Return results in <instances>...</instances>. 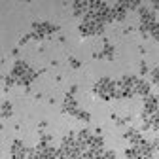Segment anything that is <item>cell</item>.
<instances>
[{
	"label": "cell",
	"mask_w": 159,
	"mask_h": 159,
	"mask_svg": "<svg viewBox=\"0 0 159 159\" xmlns=\"http://www.w3.org/2000/svg\"><path fill=\"white\" fill-rule=\"evenodd\" d=\"M148 72H150V70H148V65H146V63H140V74L146 76Z\"/></svg>",
	"instance_id": "obj_6"
},
{
	"label": "cell",
	"mask_w": 159,
	"mask_h": 159,
	"mask_svg": "<svg viewBox=\"0 0 159 159\" xmlns=\"http://www.w3.org/2000/svg\"><path fill=\"white\" fill-rule=\"evenodd\" d=\"M153 8H155V10L159 11V2H153Z\"/></svg>",
	"instance_id": "obj_8"
},
{
	"label": "cell",
	"mask_w": 159,
	"mask_h": 159,
	"mask_svg": "<svg viewBox=\"0 0 159 159\" xmlns=\"http://www.w3.org/2000/svg\"><path fill=\"white\" fill-rule=\"evenodd\" d=\"M152 80L159 85V68H155V70H152Z\"/></svg>",
	"instance_id": "obj_4"
},
{
	"label": "cell",
	"mask_w": 159,
	"mask_h": 159,
	"mask_svg": "<svg viewBox=\"0 0 159 159\" xmlns=\"http://www.w3.org/2000/svg\"><path fill=\"white\" fill-rule=\"evenodd\" d=\"M74 116H76V117L80 119V121H85V123L89 121V114H87V112H82V110H78V112H76Z\"/></svg>",
	"instance_id": "obj_3"
},
{
	"label": "cell",
	"mask_w": 159,
	"mask_h": 159,
	"mask_svg": "<svg viewBox=\"0 0 159 159\" xmlns=\"http://www.w3.org/2000/svg\"><path fill=\"white\" fill-rule=\"evenodd\" d=\"M153 150H155V152H159V140H155V142H153Z\"/></svg>",
	"instance_id": "obj_7"
},
{
	"label": "cell",
	"mask_w": 159,
	"mask_h": 159,
	"mask_svg": "<svg viewBox=\"0 0 159 159\" xmlns=\"http://www.w3.org/2000/svg\"><path fill=\"white\" fill-rule=\"evenodd\" d=\"M11 112H13V110H11V104H10L8 101H4V102H2V117H4V119H6V117H10V116H11Z\"/></svg>",
	"instance_id": "obj_2"
},
{
	"label": "cell",
	"mask_w": 159,
	"mask_h": 159,
	"mask_svg": "<svg viewBox=\"0 0 159 159\" xmlns=\"http://www.w3.org/2000/svg\"><path fill=\"white\" fill-rule=\"evenodd\" d=\"M102 159H117V155H116V152H106L104 150V157Z\"/></svg>",
	"instance_id": "obj_5"
},
{
	"label": "cell",
	"mask_w": 159,
	"mask_h": 159,
	"mask_svg": "<svg viewBox=\"0 0 159 159\" xmlns=\"http://www.w3.org/2000/svg\"><path fill=\"white\" fill-rule=\"evenodd\" d=\"M29 148L21 142V140H15L13 146L10 148V157L11 159H29Z\"/></svg>",
	"instance_id": "obj_1"
}]
</instances>
